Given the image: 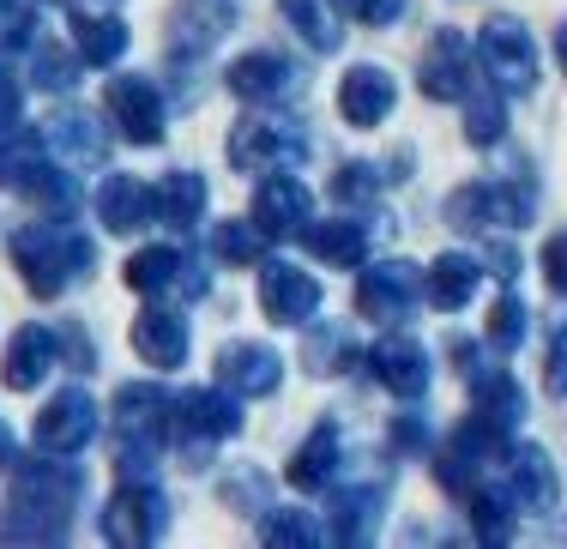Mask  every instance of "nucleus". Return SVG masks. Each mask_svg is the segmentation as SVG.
I'll list each match as a JSON object with an SVG mask.
<instances>
[{
  "label": "nucleus",
  "instance_id": "7c9ffc66",
  "mask_svg": "<svg viewBox=\"0 0 567 549\" xmlns=\"http://www.w3.org/2000/svg\"><path fill=\"white\" fill-rule=\"evenodd\" d=\"M49 139H55L66 152V164H79V169L110 157V133L91 122V115H55V122H49Z\"/></svg>",
  "mask_w": 567,
  "mask_h": 549
},
{
  "label": "nucleus",
  "instance_id": "39448f33",
  "mask_svg": "<svg viewBox=\"0 0 567 549\" xmlns=\"http://www.w3.org/2000/svg\"><path fill=\"white\" fill-rule=\"evenodd\" d=\"M471 49H477L483 79H495L507 97H519V91L537 85V43H532V31H525L519 19H489Z\"/></svg>",
  "mask_w": 567,
  "mask_h": 549
},
{
  "label": "nucleus",
  "instance_id": "0eeeda50",
  "mask_svg": "<svg viewBox=\"0 0 567 549\" xmlns=\"http://www.w3.org/2000/svg\"><path fill=\"white\" fill-rule=\"evenodd\" d=\"M110 122L127 133L133 145H164V133H169V97H164V85L157 79H145V73H121L110 79Z\"/></svg>",
  "mask_w": 567,
  "mask_h": 549
},
{
  "label": "nucleus",
  "instance_id": "2eb2a0df",
  "mask_svg": "<svg viewBox=\"0 0 567 549\" xmlns=\"http://www.w3.org/2000/svg\"><path fill=\"white\" fill-rule=\"evenodd\" d=\"M471 79H477V49L458 31H435V43H429V55H423V97L465 103Z\"/></svg>",
  "mask_w": 567,
  "mask_h": 549
},
{
  "label": "nucleus",
  "instance_id": "393cba45",
  "mask_svg": "<svg viewBox=\"0 0 567 549\" xmlns=\"http://www.w3.org/2000/svg\"><path fill=\"white\" fill-rule=\"evenodd\" d=\"M369 242H374L369 218H332V224H320V230H308V248L327 266H369Z\"/></svg>",
  "mask_w": 567,
  "mask_h": 549
},
{
  "label": "nucleus",
  "instance_id": "8fccbe9b",
  "mask_svg": "<svg viewBox=\"0 0 567 549\" xmlns=\"http://www.w3.org/2000/svg\"><path fill=\"white\" fill-rule=\"evenodd\" d=\"M556 55H561V66H567V24L556 31Z\"/></svg>",
  "mask_w": 567,
  "mask_h": 549
},
{
  "label": "nucleus",
  "instance_id": "a878e982",
  "mask_svg": "<svg viewBox=\"0 0 567 549\" xmlns=\"http://www.w3.org/2000/svg\"><path fill=\"white\" fill-rule=\"evenodd\" d=\"M157 194V224H169V230H194L199 218H206V182L194 176V169H175L152 187Z\"/></svg>",
  "mask_w": 567,
  "mask_h": 549
},
{
  "label": "nucleus",
  "instance_id": "b1692460",
  "mask_svg": "<svg viewBox=\"0 0 567 549\" xmlns=\"http://www.w3.org/2000/svg\"><path fill=\"white\" fill-rule=\"evenodd\" d=\"M465 139L471 145H502L507 139V91L495 79H471L465 91Z\"/></svg>",
  "mask_w": 567,
  "mask_h": 549
},
{
  "label": "nucleus",
  "instance_id": "de8ad7c7",
  "mask_svg": "<svg viewBox=\"0 0 567 549\" xmlns=\"http://www.w3.org/2000/svg\"><path fill=\"white\" fill-rule=\"evenodd\" d=\"M61 7H79V12H85V7H115V0H61Z\"/></svg>",
  "mask_w": 567,
  "mask_h": 549
},
{
  "label": "nucleus",
  "instance_id": "5701e85b",
  "mask_svg": "<svg viewBox=\"0 0 567 549\" xmlns=\"http://www.w3.org/2000/svg\"><path fill=\"white\" fill-rule=\"evenodd\" d=\"M471 398H477V411L471 417H483L489 428H502V435H513V428L525 423V386L513 381L507 369H471Z\"/></svg>",
  "mask_w": 567,
  "mask_h": 549
},
{
  "label": "nucleus",
  "instance_id": "c9c22d12",
  "mask_svg": "<svg viewBox=\"0 0 567 549\" xmlns=\"http://www.w3.org/2000/svg\"><path fill=\"white\" fill-rule=\"evenodd\" d=\"M525 332H532V308H525L519 297H502V302L489 308V344H495L502 356H507V351H519Z\"/></svg>",
  "mask_w": 567,
  "mask_h": 549
},
{
  "label": "nucleus",
  "instance_id": "6e6552de",
  "mask_svg": "<svg viewBox=\"0 0 567 549\" xmlns=\"http://www.w3.org/2000/svg\"><path fill=\"white\" fill-rule=\"evenodd\" d=\"M169 531V501L152 477H121L115 501L103 507V538L110 543H157Z\"/></svg>",
  "mask_w": 567,
  "mask_h": 549
},
{
  "label": "nucleus",
  "instance_id": "1a4fd4ad",
  "mask_svg": "<svg viewBox=\"0 0 567 549\" xmlns=\"http://www.w3.org/2000/svg\"><path fill=\"white\" fill-rule=\"evenodd\" d=\"M127 284L140 290V297H157V302H164V297H187V302H194V297H206V290H212V278L187 260V248H140L127 260Z\"/></svg>",
  "mask_w": 567,
  "mask_h": 549
},
{
  "label": "nucleus",
  "instance_id": "423d86ee",
  "mask_svg": "<svg viewBox=\"0 0 567 549\" xmlns=\"http://www.w3.org/2000/svg\"><path fill=\"white\" fill-rule=\"evenodd\" d=\"M169 423H175V435H182V453H194V465H206V447L236 435L241 411L229 393H218V386H187L182 398H169Z\"/></svg>",
  "mask_w": 567,
  "mask_h": 549
},
{
  "label": "nucleus",
  "instance_id": "dca6fc26",
  "mask_svg": "<svg viewBox=\"0 0 567 549\" xmlns=\"http://www.w3.org/2000/svg\"><path fill=\"white\" fill-rule=\"evenodd\" d=\"M369 369H374V381H381L386 393H399V398L429 393V374H435L429 351L411 339V332H386V339L369 351Z\"/></svg>",
  "mask_w": 567,
  "mask_h": 549
},
{
  "label": "nucleus",
  "instance_id": "4be33fe9",
  "mask_svg": "<svg viewBox=\"0 0 567 549\" xmlns=\"http://www.w3.org/2000/svg\"><path fill=\"white\" fill-rule=\"evenodd\" d=\"M97 218H103V230L133 236L145 224H157V194L140 176H110L97 187Z\"/></svg>",
  "mask_w": 567,
  "mask_h": 549
},
{
  "label": "nucleus",
  "instance_id": "7ed1b4c3",
  "mask_svg": "<svg viewBox=\"0 0 567 549\" xmlns=\"http://www.w3.org/2000/svg\"><path fill=\"white\" fill-rule=\"evenodd\" d=\"M229 164L248 169V176L302 169L308 164V133H302V122H284V115H248V122L229 133Z\"/></svg>",
  "mask_w": 567,
  "mask_h": 549
},
{
  "label": "nucleus",
  "instance_id": "6ab92c4d",
  "mask_svg": "<svg viewBox=\"0 0 567 549\" xmlns=\"http://www.w3.org/2000/svg\"><path fill=\"white\" fill-rule=\"evenodd\" d=\"M399 103V85L386 66H350L344 85H339V115L350 127H381Z\"/></svg>",
  "mask_w": 567,
  "mask_h": 549
},
{
  "label": "nucleus",
  "instance_id": "4c0bfd02",
  "mask_svg": "<svg viewBox=\"0 0 567 549\" xmlns=\"http://www.w3.org/2000/svg\"><path fill=\"white\" fill-rule=\"evenodd\" d=\"M320 538H327V531L308 514H272L266 519V543H320Z\"/></svg>",
  "mask_w": 567,
  "mask_h": 549
},
{
  "label": "nucleus",
  "instance_id": "9d476101",
  "mask_svg": "<svg viewBox=\"0 0 567 549\" xmlns=\"http://www.w3.org/2000/svg\"><path fill=\"white\" fill-rule=\"evenodd\" d=\"M308 218H315V194H308V182L296 176V169H278V176L260 182V194H254V224L266 230V242L272 236H308Z\"/></svg>",
  "mask_w": 567,
  "mask_h": 549
},
{
  "label": "nucleus",
  "instance_id": "c85d7f7f",
  "mask_svg": "<svg viewBox=\"0 0 567 549\" xmlns=\"http://www.w3.org/2000/svg\"><path fill=\"white\" fill-rule=\"evenodd\" d=\"M332 477H339V428L332 423H320L315 435L296 447V459H290V484L296 489H332Z\"/></svg>",
  "mask_w": 567,
  "mask_h": 549
},
{
  "label": "nucleus",
  "instance_id": "e433bc0d",
  "mask_svg": "<svg viewBox=\"0 0 567 549\" xmlns=\"http://www.w3.org/2000/svg\"><path fill=\"white\" fill-rule=\"evenodd\" d=\"M31 66H37V85H43V91H73L79 85V55H66V49H37V55H31Z\"/></svg>",
  "mask_w": 567,
  "mask_h": 549
},
{
  "label": "nucleus",
  "instance_id": "f257e3e1",
  "mask_svg": "<svg viewBox=\"0 0 567 549\" xmlns=\"http://www.w3.org/2000/svg\"><path fill=\"white\" fill-rule=\"evenodd\" d=\"M79 495H85V472L66 465V453L55 459H24L19 465V489H12V519L7 538H66V519H73Z\"/></svg>",
  "mask_w": 567,
  "mask_h": 549
},
{
  "label": "nucleus",
  "instance_id": "ea45409f",
  "mask_svg": "<svg viewBox=\"0 0 567 549\" xmlns=\"http://www.w3.org/2000/svg\"><path fill=\"white\" fill-rule=\"evenodd\" d=\"M544 386L549 398H567V320L549 332V363H544Z\"/></svg>",
  "mask_w": 567,
  "mask_h": 549
},
{
  "label": "nucleus",
  "instance_id": "72a5a7b5",
  "mask_svg": "<svg viewBox=\"0 0 567 549\" xmlns=\"http://www.w3.org/2000/svg\"><path fill=\"white\" fill-rule=\"evenodd\" d=\"M212 253H218L224 266H260L266 260V230L260 224H218L212 230Z\"/></svg>",
  "mask_w": 567,
  "mask_h": 549
},
{
  "label": "nucleus",
  "instance_id": "2f4dec72",
  "mask_svg": "<svg viewBox=\"0 0 567 549\" xmlns=\"http://www.w3.org/2000/svg\"><path fill=\"white\" fill-rule=\"evenodd\" d=\"M374 514H381V484L339 489V495H332V538L362 543V538H369V526H374Z\"/></svg>",
  "mask_w": 567,
  "mask_h": 549
},
{
  "label": "nucleus",
  "instance_id": "49530a36",
  "mask_svg": "<svg viewBox=\"0 0 567 549\" xmlns=\"http://www.w3.org/2000/svg\"><path fill=\"white\" fill-rule=\"evenodd\" d=\"M393 441H399V447H423V423H416V417H399V423H393Z\"/></svg>",
  "mask_w": 567,
  "mask_h": 549
},
{
  "label": "nucleus",
  "instance_id": "a18cd8bd",
  "mask_svg": "<svg viewBox=\"0 0 567 549\" xmlns=\"http://www.w3.org/2000/svg\"><path fill=\"white\" fill-rule=\"evenodd\" d=\"M489 272H495V278H513V272H519V253L495 242V248H489Z\"/></svg>",
  "mask_w": 567,
  "mask_h": 549
},
{
  "label": "nucleus",
  "instance_id": "4468645a",
  "mask_svg": "<svg viewBox=\"0 0 567 549\" xmlns=\"http://www.w3.org/2000/svg\"><path fill=\"white\" fill-rule=\"evenodd\" d=\"M260 308L272 327H308V320L320 314V284L315 272H302V266L278 260L260 272Z\"/></svg>",
  "mask_w": 567,
  "mask_h": 549
},
{
  "label": "nucleus",
  "instance_id": "c03bdc74",
  "mask_svg": "<svg viewBox=\"0 0 567 549\" xmlns=\"http://www.w3.org/2000/svg\"><path fill=\"white\" fill-rule=\"evenodd\" d=\"M12 122H19V79L0 66V127H12Z\"/></svg>",
  "mask_w": 567,
  "mask_h": 549
},
{
  "label": "nucleus",
  "instance_id": "a211bd4d",
  "mask_svg": "<svg viewBox=\"0 0 567 549\" xmlns=\"http://www.w3.org/2000/svg\"><path fill=\"white\" fill-rule=\"evenodd\" d=\"M66 363L61 356V332H49V327H19L12 332V344H7V386L12 393H31V386H43L49 374H55Z\"/></svg>",
  "mask_w": 567,
  "mask_h": 549
},
{
  "label": "nucleus",
  "instance_id": "79ce46f5",
  "mask_svg": "<svg viewBox=\"0 0 567 549\" xmlns=\"http://www.w3.org/2000/svg\"><path fill=\"white\" fill-rule=\"evenodd\" d=\"M544 278H549V290H556V297H567V230H556L544 242Z\"/></svg>",
  "mask_w": 567,
  "mask_h": 549
},
{
  "label": "nucleus",
  "instance_id": "f3484780",
  "mask_svg": "<svg viewBox=\"0 0 567 549\" xmlns=\"http://www.w3.org/2000/svg\"><path fill=\"white\" fill-rule=\"evenodd\" d=\"M218 381L236 398H266V393H278V381H284V356L272 351V344L236 339V344L218 351Z\"/></svg>",
  "mask_w": 567,
  "mask_h": 549
},
{
  "label": "nucleus",
  "instance_id": "58836bf2",
  "mask_svg": "<svg viewBox=\"0 0 567 549\" xmlns=\"http://www.w3.org/2000/svg\"><path fill=\"white\" fill-rule=\"evenodd\" d=\"M381 194V164H344V176H332V199H369Z\"/></svg>",
  "mask_w": 567,
  "mask_h": 549
},
{
  "label": "nucleus",
  "instance_id": "f03ea898",
  "mask_svg": "<svg viewBox=\"0 0 567 549\" xmlns=\"http://www.w3.org/2000/svg\"><path fill=\"white\" fill-rule=\"evenodd\" d=\"M12 260H19L24 284H31L37 297H61L79 278H91L97 242L66 218H43V224H24V230L12 236Z\"/></svg>",
  "mask_w": 567,
  "mask_h": 549
},
{
  "label": "nucleus",
  "instance_id": "a19ab883",
  "mask_svg": "<svg viewBox=\"0 0 567 549\" xmlns=\"http://www.w3.org/2000/svg\"><path fill=\"white\" fill-rule=\"evenodd\" d=\"M339 7L357 24H374V31H381V24H393V19H404V0H339Z\"/></svg>",
  "mask_w": 567,
  "mask_h": 549
},
{
  "label": "nucleus",
  "instance_id": "aec40b11",
  "mask_svg": "<svg viewBox=\"0 0 567 549\" xmlns=\"http://www.w3.org/2000/svg\"><path fill=\"white\" fill-rule=\"evenodd\" d=\"M187 314H175V308L152 302L140 320H133V351H140V363L152 369H182L187 363Z\"/></svg>",
  "mask_w": 567,
  "mask_h": 549
},
{
  "label": "nucleus",
  "instance_id": "f8f14e48",
  "mask_svg": "<svg viewBox=\"0 0 567 549\" xmlns=\"http://www.w3.org/2000/svg\"><path fill=\"white\" fill-rule=\"evenodd\" d=\"M416 302H423V272H416L411 260H381V266H369L362 284H357V308L369 320H404Z\"/></svg>",
  "mask_w": 567,
  "mask_h": 549
},
{
  "label": "nucleus",
  "instance_id": "f704fd0d",
  "mask_svg": "<svg viewBox=\"0 0 567 549\" xmlns=\"http://www.w3.org/2000/svg\"><path fill=\"white\" fill-rule=\"evenodd\" d=\"M350 356H357V344H350L344 332H332V327H315L302 339V363L315 369V374H344Z\"/></svg>",
  "mask_w": 567,
  "mask_h": 549
},
{
  "label": "nucleus",
  "instance_id": "37998d69",
  "mask_svg": "<svg viewBox=\"0 0 567 549\" xmlns=\"http://www.w3.org/2000/svg\"><path fill=\"white\" fill-rule=\"evenodd\" d=\"M224 495H229V501L241 495V501H254V514H260V507H266V477L241 472V477H229V484H224Z\"/></svg>",
  "mask_w": 567,
  "mask_h": 549
},
{
  "label": "nucleus",
  "instance_id": "412c9836",
  "mask_svg": "<svg viewBox=\"0 0 567 549\" xmlns=\"http://www.w3.org/2000/svg\"><path fill=\"white\" fill-rule=\"evenodd\" d=\"M229 91L241 103H284L290 91H302V73L284 55H272V49H254V55H241L229 66Z\"/></svg>",
  "mask_w": 567,
  "mask_h": 549
},
{
  "label": "nucleus",
  "instance_id": "bb28decb",
  "mask_svg": "<svg viewBox=\"0 0 567 549\" xmlns=\"http://www.w3.org/2000/svg\"><path fill=\"white\" fill-rule=\"evenodd\" d=\"M73 43H79V61H91V66H110L127 55V24L115 19V12H97V7H85L73 19Z\"/></svg>",
  "mask_w": 567,
  "mask_h": 549
},
{
  "label": "nucleus",
  "instance_id": "cd10ccee",
  "mask_svg": "<svg viewBox=\"0 0 567 549\" xmlns=\"http://www.w3.org/2000/svg\"><path fill=\"white\" fill-rule=\"evenodd\" d=\"M229 24H236V7H229V0H187V7L175 12V49L199 55V49L218 43Z\"/></svg>",
  "mask_w": 567,
  "mask_h": 549
},
{
  "label": "nucleus",
  "instance_id": "ddd939ff",
  "mask_svg": "<svg viewBox=\"0 0 567 549\" xmlns=\"http://www.w3.org/2000/svg\"><path fill=\"white\" fill-rule=\"evenodd\" d=\"M91 435H97V398H91L85 386H66V393H55L37 411V441H43V453H79V447H91Z\"/></svg>",
  "mask_w": 567,
  "mask_h": 549
},
{
  "label": "nucleus",
  "instance_id": "c756f323",
  "mask_svg": "<svg viewBox=\"0 0 567 549\" xmlns=\"http://www.w3.org/2000/svg\"><path fill=\"white\" fill-rule=\"evenodd\" d=\"M471 290H477V260H471V253H441V260L423 272V297L435 302L441 314L465 308V302H471Z\"/></svg>",
  "mask_w": 567,
  "mask_h": 549
},
{
  "label": "nucleus",
  "instance_id": "9b49d317",
  "mask_svg": "<svg viewBox=\"0 0 567 549\" xmlns=\"http://www.w3.org/2000/svg\"><path fill=\"white\" fill-rule=\"evenodd\" d=\"M495 489H502L519 514H549V507H556V495H561L556 465H549L544 447H513L507 465H495Z\"/></svg>",
  "mask_w": 567,
  "mask_h": 549
},
{
  "label": "nucleus",
  "instance_id": "20e7f679",
  "mask_svg": "<svg viewBox=\"0 0 567 549\" xmlns=\"http://www.w3.org/2000/svg\"><path fill=\"white\" fill-rule=\"evenodd\" d=\"M537 211V187L525 176L513 182H471L458 187V194L447 199V224L453 230H519V224H532Z\"/></svg>",
  "mask_w": 567,
  "mask_h": 549
},
{
  "label": "nucleus",
  "instance_id": "09e8293b",
  "mask_svg": "<svg viewBox=\"0 0 567 549\" xmlns=\"http://www.w3.org/2000/svg\"><path fill=\"white\" fill-rule=\"evenodd\" d=\"M12 12H19V0H0V24H12Z\"/></svg>",
  "mask_w": 567,
  "mask_h": 549
},
{
  "label": "nucleus",
  "instance_id": "473e14b6",
  "mask_svg": "<svg viewBox=\"0 0 567 549\" xmlns=\"http://www.w3.org/2000/svg\"><path fill=\"white\" fill-rule=\"evenodd\" d=\"M284 12H290V24L308 37V49H339L344 43V24H339V12H332V0H284Z\"/></svg>",
  "mask_w": 567,
  "mask_h": 549
}]
</instances>
